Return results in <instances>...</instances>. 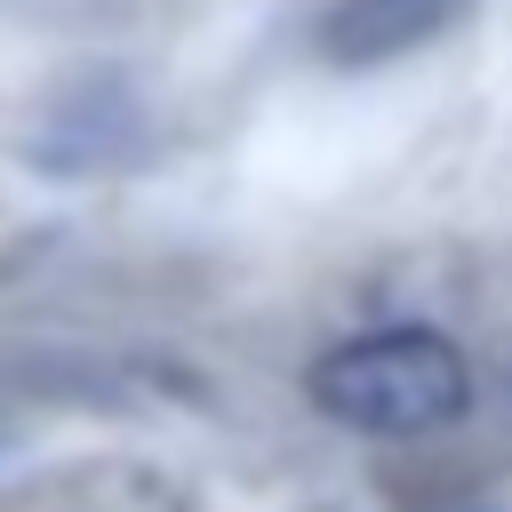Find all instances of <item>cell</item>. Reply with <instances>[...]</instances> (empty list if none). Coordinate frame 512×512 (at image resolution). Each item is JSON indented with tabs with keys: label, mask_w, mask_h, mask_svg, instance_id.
<instances>
[{
	"label": "cell",
	"mask_w": 512,
	"mask_h": 512,
	"mask_svg": "<svg viewBox=\"0 0 512 512\" xmlns=\"http://www.w3.org/2000/svg\"><path fill=\"white\" fill-rule=\"evenodd\" d=\"M304 400L368 440H432L448 424H464L472 408V360L456 336L424 328V320H392V328H360L344 344H328L304 368Z\"/></svg>",
	"instance_id": "obj_1"
},
{
	"label": "cell",
	"mask_w": 512,
	"mask_h": 512,
	"mask_svg": "<svg viewBox=\"0 0 512 512\" xmlns=\"http://www.w3.org/2000/svg\"><path fill=\"white\" fill-rule=\"evenodd\" d=\"M464 8H472V0H328L312 40H320L328 64L368 72V64H392V56L424 48V40H440Z\"/></svg>",
	"instance_id": "obj_2"
},
{
	"label": "cell",
	"mask_w": 512,
	"mask_h": 512,
	"mask_svg": "<svg viewBox=\"0 0 512 512\" xmlns=\"http://www.w3.org/2000/svg\"><path fill=\"white\" fill-rule=\"evenodd\" d=\"M0 448H8V440H0Z\"/></svg>",
	"instance_id": "obj_3"
}]
</instances>
